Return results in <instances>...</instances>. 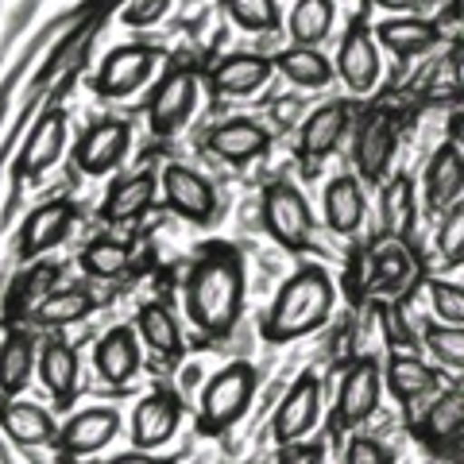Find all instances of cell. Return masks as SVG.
<instances>
[{
  "label": "cell",
  "instance_id": "cell-51",
  "mask_svg": "<svg viewBox=\"0 0 464 464\" xmlns=\"http://www.w3.org/2000/svg\"><path fill=\"white\" fill-rule=\"evenodd\" d=\"M380 8H387V12H414V8H422L426 0H375Z\"/></svg>",
  "mask_w": 464,
  "mask_h": 464
},
{
  "label": "cell",
  "instance_id": "cell-41",
  "mask_svg": "<svg viewBox=\"0 0 464 464\" xmlns=\"http://www.w3.org/2000/svg\"><path fill=\"white\" fill-rule=\"evenodd\" d=\"M430 302H433V314H438L445 325H464V286L433 279L430 283Z\"/></svg>",
  "mask_w": 464,
  "mask_h": 464
},
{
  "label": "cell",
  "instance_id": "cell-1",
  "mask_svg": "<svg viewBox=\"0 0 464 464\" xmlns=\"http://www.w3.org/2000/svg\"><path fill=\"white\" fill-rule=\"evenodd\" d=\"M244 306V267L232 248H213L186 279V310L190 322L209 337H228Z\"/></svg>",
  "mask_w": 464,
  "mask_h": 464
},
{
  "label": "cell",
  "instance_id": "cell-3",
  "mask_svg": "<svg viewBox=\"0 0 464 464\" xmlns=\"http://www.w3.org/2000/svg\"><path fill=\"white\" fill-rule=\"evenodd\" d=\"M256 395V368L252 364H228L213 375L201 391L198 430L201 433H225L232 422H240L248 402Z\"/></svg>",
  "mask_w": 464,
  "mask_h": 464
},
{
  "label": "cell",
  "instance_id": "cell-29",
  "mask_svg": "<svg viewBox=\"0 0 464 464\" xmlns=\"http://www.w3.org/2000/svg\"><path fill=\"white\" fill-rule=\"evenodd\" d=\"M93 306L97 302H93L90 290L70 286V290H51V295L43 298L27 317H32L39 329H63V325H74V322H82V317H90Z\"/></svg>",
  "mask_w": 464,
  "mask_h": 464
},
{
  "label": "cell",
  "instance_id": "cell-38",
  "mask_svg": "<svg viewBox=\"0 0 464 464\" xmlns=\"http://www.w3.org/2000/svg\"><path fill=\"white\" fill-rule=\"evenodd\" d=\"M426 348L441 360L445 368L464 372V325H430L426 329Z\"/></svg>",
  "mask_w": 464,
  "mask_h": 464
},
{
  "label": "cell",
  "instance_id": "cell-32",
  "mask_svg": "<svg viewBox=\"0 0 464 464\" xmlns=\"http://www.w3.org/2000/svg\"><path fill=\"white\" fill-rule=\"evenodd\" d=\"M275 70H279L286 82L302 85V90H317V85H329L333 82V63H329L322 51L302 47V43L275 58Z\"/></svg>",
  "mask_w": 464,
  "mask_h": 464
},
{
  "label": "cell",
  "instance_id": "cell-35",
  "mask_svg": "<svg viewBox=\"0 0 464 464\" xmlns=\"http://www.w3.org/2000/svg\"><path fill=\"white\" fill-rule=\"evenodd\" d=\"M32 364H35V348L24 333H8L5 344H0V391L5 395H16L24 391L27 375H32Z\"/></svg>",
  "mask_w": 464,
  "mask_h": 464
},
{
  "label": "cell",
  "instance_id": "cell-7",
  "mask_svg": "<svg viewBox=\"0 0 464 464\" xmlns=\"http://www.w3.org/2000/svg\"><path fill=\"white\" fill-rule=\"evenodd\" d=\"M194 93H198V74L194 70H170L159 82V90L148 101V121L155 136H174L179 128L190 121L194 109Z\"/></svg>",
  "mask_w": 464,
  "mask_h": 464
},
{
  "label": "cell",
  "instance_id": "cell-30",
  "mask_svg": "<svg viewBox=\"0 0 464 464\" xmlns=\"http://www.w3.org/2000/svg\"><path fill=\"white\" fill-rule=\"evenodd\" d=\"M368 267H372V283H375V286L399 290V286L418 271V259H414L411 248H406V240L383 237V240L368 252Z\"/></svg>",
  "mask_w": 464,
  "mask_h": 464
},
{
  "label": "cell",
  "instance_id": "cell-48",
  "mask_svg": "<svg viewBox=\"0 0 464 464\" xmlns=\"http://www.w3.org/2000/svg\"><path fill=\"white\" fill-rule=\"evenodd\" d=\"M441 457H445V460H453V464H464V433H457L453 441H445V445H441Z\"/></svg>",
  "mask_w": 464,
  "mask_h": 464
},
{
  "label": "cell",
  "instance_id": "cell-21",
  "mask_svg": "<svg viewBox=\"0 0 464 464\" xmlns=\"http://www.w3.org/2000/svg\"><path fill=\"white\" fill-rule=\"evenodd\" d=\"M380 225L383 237L391 240H411L418 225V201H414V182L411 174H395L380 190Z\"/></svg>",
  "mask_w": 464,
  "mask_h": 464
},
{
  "label": "cell",
  "instance_id": "cell-9",
  "mask_svg": "<svg viewBox=\"0 0 464 464\" xmlns=\"http://www.w3.org/2000/svg\"><path fill=\"white\" fill-rule=\"evenodd\" d=\"M151 66H155V51L151 47H140V43L116 47L105 63H101L93 90L101 97H128L132 90H140V85L148 82Z\"/></svg>",
  "mask_w": 464,
  "mask_h": 464
},
{
  "label": "cell",
  "instance_id": "cell-47",
  "mask_svg": "<svg viewBox=\"0 0 464 464\" xmlns=\"http://www.w3.org/2000/svg\"><path fill=\"white\" fill-rule=\"evenodd\" d=\"M449 70H453V85L464 93V39L453 47V63H449Z\"/></svg>",
  "mask_w": 464,
  "mask_h": 464
},
{
  "label": "cell",
  "instance_id": "cell-44",
  "mask_svg": "<svg viewBox=\"0 0 464 464\" xmlns=\"http://www.w3.org/2000/svg\"><path fill=\"white\" fill-rule=\"evenodd\" d=\"M380 322H383V337H387L391 344H411V341H414V333H406V322L399 317L395 306H383V310H380Z\"/></svg>",
  "mask_w": 464,
  "mask_h": 464
},
{
  "label": "cell",
  "instance_id": "cell-40",
  "mask_svg": "<svg viewBox=\"0 0 464 464\" xmlns=\"http://www.w3.org/2000/svg\"><path fill=\"white\" fill-rule=\"evenodd\" d=\"M438 252L449 267L464 264V206H453L438 228Z\"/></svg>",
  "mask_w": 464,
  "mask_h": 464
},
{
  "label": "cell",
  "instance_id": "cell-33",
  "mask_svg": "<svg viewBox=\"0 0 464 464\" xmlns=\"http://www.w3.org/2000/svg\"><path fill=\"white\" fill-rule=\"evenodd\" d=\"M333 0H295V8H290L286 16V32L295 43H302V47H317L329 27H333Z\"/></svg>",
  "mask_w": 464,
  "mask_h": 464
},
{
  "label": "cell",
  "instance_id": "cell-36",
  "mask_svg": "<svg viewBox=\"0 0 464 464\" xmlns=\"http://www.w3.org/2000/svg\"><path fill=\"white\" fill-rule=\"evenodd\" d=\"M82 267L90 275H97V279H121V275L132 267V248H128L124 240L101 237L82 252Z\"/></svg>",
  "mask_w": 464,
  "mask_h": 464
},
{
  "label": "cell",
  "instance_id": "cell-46",
  "mask_svg": "<svg viewBox=\"0 0 464 464\" xmlns=\"http://www.w3.org/2000/svg\"><path fill=\"white\" fill-rule=\"evenodd\" d=\"M109 464H174L167 457H151L148 449H140V453H121V457H112Z\"/></svg>",
  "mask_w": 464,
  "mask_h": 464
},
{
  "label": "cell",
  "instance_id": "cell-11",
  "mask_svg": "<svg viewBox=\"0 0 464 464\" xmlns=\"http://www.w3.org/2000/svg\"><path fill=\"white\" fill-rule=\"evenodd\" d=\"M74 221H78V206H74V201H66V198L39 206L24 221V228H20V244H16L20 259H35L47 248H54V244L70 232V225H74Z\"/></svg>",
  "mask_w": 464,
  "mask_h": 464
},
{
  "label": "cell",
  "instance_id": "cell-13",
  "mask_svg": "<svg viewBox=\"0 0 464 464\" xmlns=\"http://www.w3.org/2000/svg\"><path fill=\"white\" fill-rule=\"evenodd\" d=\"M128 140H132V132H128L124 121L93 124L90 132L82 136L78 151H74V170H82V174H109L128 155Z\"/></svg>",
  "mask_w": 464,
  "mask_h": 464
},
{
  "label": "cell",
  "instance_id": "cell-42",
  "mask_svg": "<svg viewBox=\"0 0 464 464\" xmlns=\"http://www.w3.org/2000/svg\"><path fill=\"white\" fill-rule=\"evenodd\" d=\"M344 464H391V457L375 438H353L344 449Z\"/></svg>",
  "mask_w": 464,
  "mask_h": 464
},
{
  "label": "cell",
  "instance_id": "cell-5",
  "mask_svg": "<svg viewBox=\"0 0 464 464\" xmlns=\"http://www.w3.org/2000/svg\"><path fill=\"white\" fill-rule=\"evenodd\" d=\"M380 395H383V368L375 360H356L341 380L337 406H333V426L356 430L360 422H368L375 406H380Z\"/></svg>",
  "mask_w": 464,
  "mask_h": 464
},
{
  "label": "cell",
  "instance_id": "cell-34",
  "mask_svg": "<svg viewBox=\"0 0 464 464\" xmlns=\"http://www.w3.org/2000/svg\"><path fill=\"white\" fill-rule=\"evenodd\" d=\"M140 337L151 344V353L159 356H182V333H179V322L170 317L167 306H159V302H148V306L140 310Z\"/></svg>",
  "mask_w": 464,
  "mask_h": 464
},
{
  "label": "cell",
  "instance_id": "cell-25",
  "mask_svg": "<svg viewBox=\"0 0 464 464\" xmlns=\"http://www.w3.org/2000/svg\"><path fill=\"white\" fill-rule=\"evenodd\" d=\"M39 380L54 395V402H70L78 391V353L66 341H47L39 353Z\"/></svg>",
  "mask_w": 464,
  "mask_h": 464
},
{
  "label": "cell",
  "instance_id": "cell-12",
  "mask_svg": "<svg viewBox=\"0 0 464 464\" xmlns=\"http://www.w3.org/2000/svg\"><path fill=\"white\" fill-rule=\"evenodd\" d=\"M399 148V128L387 112H372L356 136V170L364 182H383V174L395 159Z\"/></svg>",
  "mask_w": 464,
  "mask_h": 464
},
{
  "label": "cell",
  "instance_id": "cell-39",
  "mask_svg": "<svg viewBox=\"0 0 464 464\" xmlns=\"http://www.w3.org/2000/svg\"><path fill=\"white\" fill-rule=\"evenodd\" d=\"M58 283V267L54 264H43V267H32L27 271V279L20 283L16 298H12V310H16V317H27L43 298L51 295V286Z\"/></svg>",
  "mask_w": 464,
  "mask_h": 464
},
{
  "label": "cell",
  "instance_id": "cell-26",
  "mask_svg": "<svg viewBox=\"0 0 464 464\" xmlns=\"http://www.w3.org/2000/svg\"><path fill=\"white\" fill-rule=\"evenodd\" d=\"M325 221L333 232H356L360 221H364V186H360L353 174H337L325 186Z\"/></svg>",
  "mask_w": 464,
  "mask_h": 464
},
{
  "label": "cell",
  "instance_id": "cell-50",
  "mask_svg": "<svg viewBox=\"0 0 464 464\" xmlns=\"http://www.w3.org/2000/svg\"><path fill=\"white\" fill-rule=\"evenodd\" d=\"M449 140H453L457 148L464 151V112H453V116H449Z\"/></svg>",
  "mask_w": 464,
  "mask_h": 464
},
{
  "label": "cell",
  "instance_id": "cell-45",
  "mask_svg": "<svg viewBox=\"0 0 464 464\" xmlns=\"http://www.w3.org/2000/svg\"><path fill=\"white\" fill-rule=\"evenodd\" d=\"M279 464H322V449L317 445H286V453L279 457Z\"/></svg>",
  "mask_w": 464,
  "mask_h": 464
},
{
  "label": "cell",
  "instance_id": "cell-18",
  "mask_svg": "<svg viewBox=\"0 0 464 464\" xmlns=\"http://www.w3.org/2000/svg\"><path fill=\"white\" fill-rule=\"evenodd\" d=\"M387 391L402 406H414V402H422L430 395H438L441 380H438V372H433L426 360H418L411 353H399V356L387 360Z\"/></svg>",
  "mask_w": 464,
  "mask_h": 464
},
{
  "label": "cell",
  "instance_id": "cell-2",
  "mask_svg": "<svg viewBox=\"0 0 464 464\" xmlns=\"http://www.w3.org/2000/svg\"><path fill=\"white\" fill-rule=\"evenodd\" d=\"M333 314V283L322 267H302L295 279H290L279 298H275L271 314L264 317V341L271 344H286L295 337H306V333L322 329Z\"/></svg>",
  "mask_w": 464,
  "mask_h": 464
},
{
  "label": "cell",
  "instance_id": "cell-10",
  "mask_svg": "<svg viewBox=\"0 0 464 464\" xmlns=\"http://www.w3.org/2000/svg\"><path fill=\"white\" fill-rule=\"evenodd\" d=\"M317 411H322V391H317V380H314V375H302V380L286 391V399L279 402V411H275V422H271L275 441H279V445L302 441L314 430Z\"/></svg>",
  "mask_w": 464,
  "mask_h": 464
},
{
  "label": "cell",
  "instance_id": "cell-4",
  "mask_svg": "<svg viewBox=\"0 0 464 464\" xmlns=\"http://www.w3.org/2000/svg\"><path fill=\"white\" fill-rule=\"evenodd\" d=\"M264 225L275 237V244H283L286 252H302L310 244V228H314L306 198L290 182H271L264 190Z\"/></svg>",
  "mask_w": 464,
  "mask_h": 464
},
{
  "label": "cell",
  "instance_id": "cell-43",
  "mask_svg": "<svg viewBox=\"0 0 464 464\" xmlns=\"http://www.w3.org/2000/svg\"><path fill=\"white\" fill-rule=\"evenodd\" d=\"M170 8V0H128L124 24L128 27H148L155 20H163V12Z\"/></svg>",
  "mask_w": 464,
  "mask_h": 464
},
{
  "label": "cell",
  "instance_id": "cell-22",
  "mask_svg": "<svg viewBox=\"0 0 464 464\" xmlns=\"http://www.w3.org/2000/svg\"><path fill=\"white\" fill-rule=\"evenodd\" d=\"M457 433H464V387H449L414 422V438H422L426 445L441 449L445 441H453Z\"/></svg>",
  "mask_w": 464,
  "mask_h": 464
},
{
  "label": "cell",
  "instance_id": "cell-20",
  "mask_svg": "<svg viewBox=\"0 0 464 464\" xmlns=\"http://www.w3.org/2000/svg\"><path fill=\"white\" fill-rule=\"evenodd\" d=\"M267 143H271V136L256 121H228L209 132V151L232 167H244V163H252V159H259L267 151Z\"/></svg>",
  "mask_w": 464,
  "mask_h": 464
},
{
  "label": "cell",
  "instance_id": "cell-17",
  "mask_svg": "<svg viewBox=\"0 0 464 464\" xmlns=\"http://www.w3.org/2000/svg\"><path fill=\"white\" fill-rule=\"evenodd\" d=\"M464 194V151L457 143H441L426 167V201L430 209H449L457 206Z\"/></svg>",
  "mask_w": 464,
  "mask_h": 464
},
{
  "label": "cell",
  "instance_id": "cell-52",
  "mask_svg": "<svg viewBox=\"0 0 464 464\" xmlns=\"http://www.w3.org/2000/svg\"><path fill=\"white\" fill-rule=\"evenodd\" d=\"M445 20H464V0H449V8H445Z\"/></svg>",
  "mask_w": 464,
  "mask_h": 464
},
{
  "label": "cell",
  "instance_id": "cell-31",
  "mask_svg": "<svg viewBox=\"0 0 464 464\" xmlns=\"http://www.w3.org/2000/svg\"><path fill=\"white\" fill-rule=\"evenodd\" d=\"M0 422H5L8 438L20 441V445H47L54 441V418L43 411L35 402H5V411H0Z\"/></svg>",
  "mask_w": 464,
  "mask_h": 464
},
{
  "label": "cell",
  "instance_id": "cell-23",
  "mask_svg": "<svg viewBox=\"0 0 464 464\" xmlns=\"http://www.w3.org/2000/svg\"><path fill=\"white\" fill-rule=\"evenodd\" d=\"M93 360H97L101 380L112 383V387H124L140 368V348H136L132 329H109L105 337H101Z\"/></svg>",
  "mask_w": 464,
  "mask_h": 464
},
{
  "label": "cell",
  "instance_id": "cell-37",
  "mask_svg": "<svg viewBox=\"0 0 464 464\" xmlns=\"http://www.w3.org/2000/svg\"><path fill=\"white\" fill-rule=\"evenodd\" d=\"M225 12L244 32H275L279 27V5L275 0H225Z\"/></svg>",
  "mask_w": 464,
  "mask_h": 464
},
{
  "label": "cell",
  "instance_id": "cell-28",
  "mask_svg": "<svg viewBox=\"0 0 464 464\" xmlns=\"http://www.w3.org/2000/svg\"><path fill=\"white\" fill-rule=\"evenodd\" d=\"M375 39H380L391 54L414 58L441 43V24L438 20H387V24H380Z\"/></svg>",
  "mask_w": 464,
  "mask_h": 464
},
{
  "label": "cell",
  "instance_id": "cell-15",
  "mask_svg": "<svg viewBox=\"0 0 464 464\" xmlns=\"http://www.w3.org/2000/svg\"><path fill=\"white\" fill-rule=\"evenodd\" d=\"M348 121H353V109H348L344 101H333V105L314 109L306 116V124H302L298 155L306 159V163H317V159L333 155L337 143L344 140V132H348Z\"/></svg>",
  "mask_w": 464,
  "mask_h": 464
},
{
  "label": "cell",
  "instance_id": "cell-19",
  "mask_svg": "<svg viewBox=\"0 0 464 464\" xmlns=\"http://www.w3.org/2000/svg\"><path fill=\"white\" fill-rule=\"evenodd\" d=\"M275 70V58H264V54H228L217 63V70L209 74L213 90L225 93V97H248L256 93L259 85L271 78Z\"/></svg>",
  "mask_w": 464,
  "mask_h": 464
},
{
  "label": "cell",
  "instance_id": "cell-6",
  "mask_svg": "<svg viewBox=\"0 0 464 464\" xmlns=\"http://www.w3.org/2000/svg\"><path fill=\"white\" fill-rule=\"evenodd\" d=\"M163 194H167V206L182 217V221H194V225H209L217 217V194H213V182L206 174H198L194 167H182V163H170L163 170Z\"/></svg>",
  "mask_w": 464,
  "mask_h": 464
},
{
  "label": "cell",
  "instance_id": "cell-14",
  "mask_svg": "<svg viewBox=\"0 0 464 464\" xmlns=\"http://www.w3.org/2000/svg\"><path fill=\"white\" fill-rule=\"evenodd\" d=\"M182 422V402L179 395H170V391H151L148 399L136 406L132 414V441L136 449H159L163 441L174 438V430Z\"/></svg>",
  "mask_w": 464,
  "mask_h": 464
},
{
  "label": "cell",
  "instance_id": "cell-49",
  "mask_svg": "<svg viewBox=\"0 0 464 464\" xmlns=\"http://www.w3.org/2000/svg\"><path fill=\"white\" fill-rule=\"evenodd\" d=\"M275 121L279 124L298 121V101H279V105H275Z\"/></svg>",
  "mask_w": 464,
  "mask_h": 464
},
{
  "label": "cell",
  "instance_id": "cell-27",
  "mask_svg": "<svg viewBox=\"0 0 464 464\" xmlns=\"http://www.w3.org/2000/svg\"><path fill=\"white\" fill-rule=\"evenodd\" d=\"M151 201H155V179L140 170V174H128V179H121L112 186L105 206H101V217H105L109 225H128V221H136Z\"/></svg>",
  "mask_w": 464,
  "mask_h": 464
},
{
  "label": "cell",
  "instance_id": "cell-16",
  "mask_svg": "<svg viewBox=\"0 0 464 464\" xmlns=\"http://www.w3.org/2000/svg\"><path fill=\"white\" fill-rule=\"evenodd\" d=\"M116 430H121V418H116L112 411H85L78 418H70L66 430L58 433L54 441L66 457H90L116 438Z\"/></svg>",
  "mask_w": 464,
  "mask_h": 464
},
{
  "label": "cell",
  "instance_id": "cell-8",
  "mask_svg": "<svg viewBox=\"0 0 464 464\" xmlns=\"http://www.w3.org/2000/svg\"><path fill=\"white\" fill-rule=\"evenodd\" d=\"M337 74L353 93H368L380 82V47H375V35L364 24H353L341 39L337 51Z\"/></svg>",
  "mask_w": 464,
  "mask_h": 464
},
{
  "label": "cell",
  "instance_id": "cell-24",
  "mask_svg": "<svg viewBox=\"0 0 464 464\" xmlns=\"http://www.w3.org/2000/svg\"><path fill=\"white\" fill-rule=\"evenodd\" d=\"M63 143H66V116L63 112H47L39 121V128L32 132V140L24 143V155H20V174L24 179H35L43 174L58 155H63Z\"/></svg>",
  "mask_w": 464,
  "mask_h": 464
}]
</instances>
